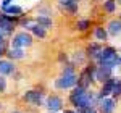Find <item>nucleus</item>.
<instances>
[{
	"mask_svg": "<svg viewBox=\"0 0 121 113\" xmlns=\"http://www.w3.org/2000/svg\"><path fill=\"white\" fill-rule=\"evenodd\" d=\"M65 113H76V112H65Z\"/></svg>",
	"mask_w": 121,
	"mask_h": 113,
	"instance_id": "obj_28",
	"label": "nucleus"
},
{
	"mask_svg": "<svg viewBox=\"0 0 121 113\" xmlns=\"http://www.w3.org/2000/svg\"><path fill=\"white\" fill-rule=\"evenodd\" d=\"M102 44L100 42H92V44H89V47L86 50V55L87 58H91V60H97V56L100 55V52H102Z\"/></svg>",
	"mask_w": 121,
	"mask_h": 113,
	"instance_id": "obj_10",
	"label": "nucleus"
},
{
	"mask_svg": "<svg viewBox=\"0 0 121 113\" xmlns=\"http://www.w3.org/2000/svg\"><path fill=\"white\" fill-rule=\"evenodd\" d=\"M23 100L26 104L34 105V107H40L42 100H44V92H40V91H28L23 95Z\"/></svg>",
	"mask_w": 121,
	"mask_h": 113,
	"instance_id": "obj_5",
	"label": "nucleus"
},
{
	"mask_svg": "<svg viewBox=\"0 0 121 113\" xmlns=\"http://www.w3.org/2000/svg\"><path fill=\"white\" fill-rule=\"evenodd\" d=\"M78 86V74H61L58 79H55V89L58 91H66V89H73Z\"/></svg>",
	"mask_w": 121,
	"mask_h": 113,
	"instance_id": "obj_2",
	"label": "nucleus"
},
{
	"mask_svg": "<svg viewBox=\"0 0 121 113\" xmlns=\"http://www.w3.org/2000/svg\"><path fill=\"white\" fill-rule=\"evenodd\" d=\"M113 95H115V97L121 95V79H120V78H118V81H116V84H115V89H113Z\"/></svg>",
	"mask_w": 121,
	"mask_h": 113,
	"instance_id": "obj_22",
	"label": "nucleus"
},
{
	"mask_svg": "<svg viewBox=\"0 0 121 113\" xmlns=\"http://www.w3.org/2000/svg\"><path fill=\"white\" fill-rule=\"evenodd\" d=\"M11 48H24V47H31L32 45V36L28 34L26 31L23 32H16L13 39H11Z\"/></svg>",
	"mask_w": 121,
	"mask_h": 113,
	"instance_id": "obj_3",
	"label": "nucleus"
},
{
	"mask_svg": "<svg viewBox=\"0 0 121 113\" xmlns=\"http://www.w3.org/2000/svg\"><path fill=\"white\" fill-rule=\"evenodd\" d=\"M116 81H118V78H112L110 81H107L105 84H102V89L99 91V100H102V99H107L110 94H113V89H115V84H116Z\"/></svg>",
	"mask_w": 121,
	"mask_h": 113,
	"instance_id": "obj_8",
	"label": "nucleus"
},
{
	"mask_svg": "<svg viewBox=\"0 0 121 113\" xmlns=\"http://www.w3.org/2000/svg\"><path fill=\"white\" fill-rule=\"evenodd\" d=\"M47 108L50 110L52 113H56L58 110H61L63 108V99L60 97V95H55V94H52V95H48L47 97Z\"/></svg>",
	"mask_w": 121,
	"mask_h": 113,
	"instance_id": "obj_6",
	"label": "nucleus"
},
{
	"mask_svg": "<svg viewBox=\"0 0 121 113\" xmlns=\"http://www.w3.org/2000/svg\"><path fill=\"white\" fill-rule=\"evenodd\" d=\"M0 44H5V36L0 32Z\"/></svg>",
	"mask_w": 121,
	"mask_h": 113,
	"instance_id": "obj_27",
	"label": "nucleus"
},
{
	"mask_svg": "<svg viewBox=\"0 0 121 113\" xmlns=\"http://www.w3.org/2000/svg\"><path fill=\"white\" fill-rule=\"evenodd\" d=\"M118 3H120V5H121V0H118Z\"/></svg>",
	"mask_w": 121,
	"mask_h": 113,
	"instance_id": "obj_30",
	"label": "nucleus"
},
{
	"mask_svg": "<svg viewBox=\"0 0 121 113\" xmlns=\"http://www.w3.org/2000/svg\"><path fill=\"white\" fill-rule=\"evenodd\" d=\"M81 113H99L95 108H89V110H86V112H81Z\"/></svg>",
	"mask_w": 121,
	"mask_h": 113,
	"instance_id": "obj_26",
	"label": "nucleus"
},
{
	"mask_svg": "<svg viewBox=\"0 0 121 113\" xmlns=\"http://www.w3.org/2000/svg\"><path fill=\"white\" fill-rule=\"evenodd\" d=\"M15 63L10 60H0V76H10L15 73Z\"/></svg>",
	"mask_w": 121,
	"mask_h": 113,
	"instance_id": "obj_11",
	"label": "nucleus"
},
{
	"mask_svg": "<svg viewBox=\"0 0 121 113\" xmlns=\"http://www.w3.org/2000/svg\"><path fill=\"white\" fill-rule=\"evenodd\" d=\"M7 52H5V44H0V56L2 55H5Z\"/></svg>",
	"mask_w": 121,
	"mask_h": 113,
	"instance_id": "obj_25",
	"label": "nucleus"
},
{
	"mask_svg": "<svg viewBox=\"0 0 121 113\" xmlns=\"http://www.w3.org/2000/svg\"><path fill=\"white\" fill-rule=\"evenodd\" d=\"M0 108H2V102H0Z\"/></svg>",
	"mask_w": 121,
	"mask_h": 113,
	"instance_id": "obj_31",
	"label": "nucleus"
},
{
	"mask_svg": "<svg viewBox=\"0 0 121 113\" xmlns=\"http://www.w3.org/2000/svg\"><path fill=\"white\" fill-rule=\"evenodd\" d=\"M13 3V0H2V8H7Z\"/></svg>",
	"mask_w": 121,
	"mask_h": 113,
	"instance_id": "obj_24",
	"label": "nucleus"
},
{
	"mask_svg": "<svg viewBox=\"0 0 121 113\" xmlns=\"http://www.w3.org/2000/svg\"><path fill=\"white\" fill-rule=\"evenodd\" d=\"M89 28H91V21H89V19H79V21L76 23V29L81 31V32L87 31Z\"/></svg>",
	"mask_w": 121,
	"mask_h": 113,
	"instance_id": "obj_20",
	"label": "nucleus"
},
{
	"mask_svg": "<svg viewBox=\"0 0 121 113\" xmlns=\"http://www.w3.org/2000/svg\"><path fill=\"white\" fill-rule=\"evenodd\" d=\"M34 21H36V24L42 26L45 31L53 26V21H52V18H50V16H47V15H37V16L34 18Z\"/></svg>",
	"mask_w": 121,
	"mask_h": 113,
	"instance_id": "obj_14",
	"label": "nucleus"
},
{
	"mask_svg": "<svg viewBox=\"0 0 121 113\" xmlns=\"http://www.w3.org/2000/svg\"><path fill=\"white\" fill-rule=\"evenodd\" d=\"M105 29L108 32V36H113V37L120 36L121 34V19H112Z\"/></svg>",
	"mask_w": 121,
	"mask_h": 113,
	"instance_id": "obj_12",
	"label": "nucleus"
},
{
	"mask_svg": "<svg viewBox=\"0 0 121 113\" xmlns=\"http://www.w3.org/2000/svg\"><path fill=\"white\" fill-rule=\"evenodd\" d=\"M86 92H87V89H84V87H81V86L73 87V91H71V94H69V102H71V105L74 107V104L86 94Z\"/></svg>",
	"mask_w": 121,
	"mask_h": 113,
	"instance_id": "obj_13",
	"label": "nucleus"
},
{
	"mask_svg": "<svg viewBox=\"0 0 121 113\" xmlns=\"http://www.w3.org/2000/svg\"><path fill=\"white\" fill-rule=\"evenodd\" d=\"M7 56L10 58V61H13V60H23L26 56V53L23 48H10L7 52Z\"/></svg>",
	"mask_w": 121,
	"mask_h": 113,
	"instance_id": "obj_16",
	"label": "nucleus"
},
{
	"mask_svg": "<svg viewBox=\"0 0 121 113\" xmlns=\"http://www.w3.org/2000/svg\"><path fill=\"white\" fill-rule=\"evenodd\" d=\"M18 21L16 16H8V15H0V32L3 36H10L13 34V29H15V23Z\"/></svg>",
	"mask_w": 121,
	"mask_h": 113,
	"instance_id": "obj_4",
	"label": "nucleus"
},
{
	"mask_svg": "<svg viewBox=\"0 0 121 113\" xmlns=\"http://www.w3.org/2000/svg\"><path fill=\"white\" fill-rule=\"evenodd\" d=\"M94 36H95V39L99 42H103V40H107V37H108V32H107V29L103 28V26H97L95 31H94Z\"/></svg>",
	"mask_w": 121,
	"mask_h": 113,
	"instance_id": "obj_18",
	"label": "nucleus"
},
{
	"mask_svg": "<svg viewBox=\"0 0 121 113\" xmlns=\"http://www.w3.org/2000/svg\"><path fill=\"white\" fill-rule=\"evenodd\" d=\"M112 73H113V70L107 68V66H97V70H95V81L105 84L107 81H110L113 78Z\"/></svg>",
	"mask_w": 121,
	"mask_h": 113,
	"instance_id": "obj_7",
	"label": "nucleus"
},
{
	"mask_svg": "<svg viewBox=\"0 0 121 113\" xmlns=\"http://www.w3.org/2000/svg\"><path fill=\"white\" fill-rule=\"evenodd\" d=\"M29 31V32H32L36 37H40V39H44L47 36V31L42 26H39V24H29L28 28H26Z\"/></svg>",
	"mask_w": 121,
	"mask_h": 113,
	"instance_id": "obj_17",
	"label": "nucleus"
},
{
	"mask_svg": "<svg viewBox=\"0 0 121 113\" xmlns=\"http://www.w3.org/2000/svg\"><path fill=\"white\" fill-rule=\"evenodd\" d=\"M2 11H3V15H8V16H16V18L23 16V8L18 5H10L7 8H2Z\"/></svg>",
	"mask_w": 121,
	"mask_h": 113,
	"instance_id": "obj_15",
	"label": "nucleus"
},
{
	"mask_svg": "<svg viewBox=\"0 0 121 113\" xmlns=\"http://www.w3.org/2000/svg\"><path fill=\"white\" fill-rule=\"evenodd\" d=\"M120 19H121V15H120Z\"/></svg>",
	"mask_w": 121,
	"mask_h": 113,
	"instance_id": "obj_32",
	"label": "nucleus"
},
{
	"mask_svg": "<svg viewBox=\"0 0 121 113\" xmlns=\"http://www.w3.org/2000/svg\"><path fill=\"white\" fill-rule=\"evenodd\" d=\"M95 70H97V66H94V65L84 68V71L78 76V86H81V87L89 91L91 84L95 81Z\"/></svg>",
	"mask_w": 121,
	"mask_h": 113,
	"instance_id": "obj_1",
	"label": "nucleus"
},
{
	"mask_svg": "<svg viewBox=\"0 0 121 113\" xmlns=\"http://www.w3.org/2000/svg\"><path fill=\"white\" fill-rule=\"evenodd\" d=\"M11 113H21V112H11Z\"/></svg>",
	"mask_w": 121,
	"mask_h": 113,
	"instance_id": "obj_29",
	"label": "nucleus"
},
{
	"mask_svg": "<svg viewBox=\"0 0 121 113\" xmlns=\"http://www.w3.org/2000/svg\"><path fill=\"white\" fill-rule=\"evenodd\" d=\"M58 3H60L63 8H68V7H71V5L78 3V0H58Z\"/></svg>",
	"mask_w": 121,
	"mask_h": 113,
	"instance_id": "obj_21",
	"label": "nucleus"
},
{
	"mask_svg": "<svg viewBox=\"0 0 121 113\" xmlns=\"http://www.w3.org/2000/svg\"><path fill=\"white\" fill-rule=\"evenodd\" d=\"M115 107H116V100L115 99H102L100 102H99V108H100V113H113L115 110Z\"/></svg>",
	"mask_w": 121,
	"mask_h": 113,
	"instance_id": "obj_9",
	"label": "nucleus"
},
{
	"mask_svg": "<svg viewBox=\"0 0 121 113\" xmlns=\"http://www.w3.org/2000/svg\"><path fill=\"white\" fill-rule=\"evenodd\" d=\"M7 91V79L5 76H0V94H3Z\"/></svg>",
	"mask_w": 121,
	"mask_h": 113,
	"instance_id": "obj_23",
	"label": "nucleus"
},
{
	"mask_svg": "<svg viewBox=\"0 0 121 113\" xmlns=\"http://www.w3.org/2000/svg\"><path fill=\"white\" fill-rule=\"evenodd\" d=\"M103 10L107 13H115L116 11V0H107V2H103Z\"/></svg>",
	"mask_w": 121,
	"mask_h": 113,
	"instance_id": "obj_19",
	"label": "nucleus"
}]
</instances>
